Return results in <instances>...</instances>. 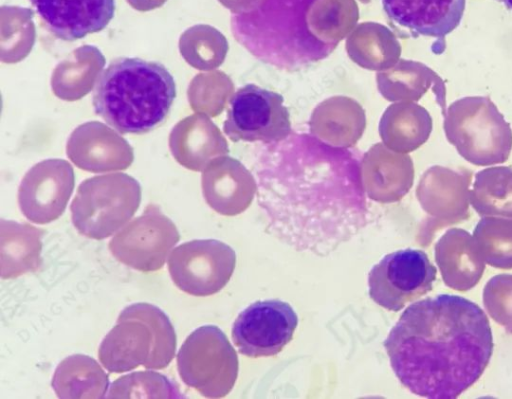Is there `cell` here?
<instances>
[{
    "mask_svg": "<svg viewBox=\"0 0 512 399\" xmlns=\"http://www.w3.org/2000/svg\"><path fill=\"white\" fill-rule=\"evenodd\" d=\"M51 385L59 398L102 399L106 397L109 377L94 358L74 354L58 364Z\"/></svg>",
    "mask_w": 512,
    "mask_h": 399,
    "instance_id": "17",
    "label": "cell"
},
{
    "mask_svg": "<svg viewBox=\"0 0 512 399\" xmlns=\"http://www.w3.org/2000/svg\"><path fill=\"white\" fill-rule=\"evenodd\" d=\"M73 187L74 172L68 162L38 163L26 173L19 186L20 210L33 223H50L64 212Z\"/></svg>",
    "mask_w": 512,
    "mask_h": 399,
    "instance_id": "13",
    "label": "cell"
},
{
    "mask_svg": "<svg viewBox=\"0 0 512 399\" xmlns=\"http://www.w3.org/2000/svg\"><path fill=\"white\" fill-rule=\"evenodd\" d=\"M260 0H219V2L230 9L232 13L248 11Z\"/></svg>",
    "mask_w": 512,
    "mask_h": 399,
    "instance_id": "20",
    "label": "cell"
},
{
    "mask_svg": "<svg viewBox=\"0 0 512 399\" xmlns=\"http://www.w3.org/2000/svg\"><path fill=\"white\" fill-rule=\"evenodd\" d=\"M502 1L509 9L512 10V0H500Z\"/></svg>",
    "mask_w": 512,
    "mask_h": 399,
    "instance_id": "22",
    "label": "cell"
},
{
    "mask_svg": "<svg viewBox=\"0 0 512 399\" xmlns=\"http://www.w3.org/2000/svg\"><path fill=\"white\" fill-rule=\"evenodd\" d=\"M140 200V186L133 178L125 174L94 177L79 186L71 219L80 234L102 240L128 223Z\"/></svg>",
    "mask_w": 512,
    "mask_h": 399,
    "instance_id": "6",
    "label": "cell"
},
{
    "mask_svg": "<svg viewBox=\"0 0 512 399\" xmlns=\"http://www.w3.org/2000/svg\"><path fill=\"white\" fill-rule=\"evenodd\" d=\"M237 355L225 334L214 325L194 330L177 354L181 380L208 398L223 397L237 376Z\"/></svg>",
    "mask_w": 512,
    "mask_h": 399,
    "instance_id": "7",
    "label": "cell"
},
{
    "mask_svg": "<svg viewBox=\"0 0 512 399\" xmlns=\"http://www.w3.org/2000/svg\"><path fill=\"white\" fill-rule=\"evenodd\" d=\"M361 1H363V2H368L369 0H361Z\"/></svg>",
    "mask_w": 512,
    "mask_h": 399,
    "instance_id": "23",
    "label": "cell"
},
{
    "mask_svg": "<svg viewBox=\"0 0 512 399\" xmlns=\"http://www.w3.org/2000/svg\"><path fill=\"white\" fill-rule=\"evenodd\" d=\"M176 97V83L161 63L140 58L114 59L93 91L96 114L122 134H143L160 125Z\"/></svg>",
    "mask_w": 512,
    "mask_h": 399,
    "instance_id": "4",
    "label": "cell"
},
{
    "mask_svg": "<svg viewBox=\"0 0 512 399\" xmlns=\"http://www.w3.org/2000/svg\"><path fill=\"white\" fill-rule=\"evenodd\" d=\"M316 0H260L248 11L232 13L235 40L259 61L295 71L328 57L338 41L317 36L310 21Z\"/></svg>",
    "mask_w": 512,
    "mask_h": 399,
    "instance_id": "3",
    "label": "cell"
},
{
    "mask_svg": "<svg viewBox=\"0 0 512 399\" xmlns=\"http://www.w3.org/2000/svg\"><path fill=\"white\" fill-rule=\"evenodd\" d=\"M176 334L168 316L148 303L122 310L115 326L98 349L101 364L111 373H123L140 365L163 369L174 358Z\"/></svg>",
    "mask_w": 512,
    "mask_h": 399,
    "instance_id": "5",
    "label": "cell"
},
{
    "mask_svg": "<svg viewBox=\"0 0 512 399\" xmlns=\"http://www.w3.org/2000/svg\"><path fill=\"white\" fill-rule=\"evenodd\" d=\"M297 325L298 316L289 303L259 300L239 313L232 326V340L245 356L269 357L292 340Z\"/></svg>",
    "mask_w": 512,
    "mask_h": 399,
    "instance_id": "12",
    "label": "cell"
},
{
    "mask_svg": "<svg viewBox=\"0 0 512 399\" xmlns=\"http://www.w3.org/2000/svg\"><path fill=\"white\" fill-rule=\"evenodd\" d=\"M107 398H182L179 387L154 371L124 375L109 387Z\"/></svg>",
    "mask_w": 512,
    "mask_h": 399,
    "instance_id": "19",
    "label": "cell"
},
{
    "mask_svg": "<svg viewBox=\"0 0 512 399\" xmlns=\"http://www.w3.org/2000/svg\"><path fill=\"white\" fill-rule=\"evenodd\" d=\"M228 161L209 168L203 175L202 187L206 202L214 210L224 215H233L239 211L241 196V186L238 177H235V168L239 162L233 159Z\"/></svg>",
    "mask_w": 512,
    "mask_h": 399,
    "instance_id": "18",
    "label": "cell"
},
{
    "mask_svg": "<svg viewBox=\"0 0 512 399\" xmlns=\"http://www.w3.org/2000/svg\"><path fill=\"white\" fill-rule=\"evenodd\" d=\"M223 131L233 142H278L292 133L290 113L281 94L246 84L229 102Z\"/></svg>",
    "mask_w": 512,
    "mask_h": 399,
    "instance_id": "8",
    "label": "cell"
},
{
    "mask_svg": "<svg viewBox=\"0 0 512 399\" xmlns=\"http://www.w3.org/2000/svg\"><path fill=\"white\" fill-rule=\"evenodd\" d=\"M236 264L235 251L214 240H192L177 246L168 259L173 283L192 296H209L230 280Z\"/></svg>",
    "mask_w": 512,
    "mask_h": 399,
    "instance_id": "10",
    "label": "cell"
},
{
    "mask_svg": "<svg viewBox=\"0 0 512 399\" xmlns=\"http://www.w3.org/2000/svg\"><path fill=\"white\" fill-rule=\"evenodd\" d=\"M44 230L28 223L0 221L1 278L12 279L36 271L41 264Z\"/></svg>",
    "mask_w": 512,
    "mask_h": 399,
    "instance_id": "16",
    "label": "cell"
},
{
    "mask_svg": "<svg viewBox=\"0 0 512 399\" xmlns=\"http://www.w3.org/2000/svg\"><path fill=\"white\" fill-rule=\"evenodd\" d=\"M252 171L268 230L297 251L327 256L368 221L361 155L305 132L262 144Z\"/></svg>",
    "mask_w": 512,
    "mask_h": 399,
    "instance_id": "1",
    "label": "cell"
},
{
    "mask_svg": "<svg viewBox=\"0 0 512 399\" xmlns=\"http://www.w3.org/2000/svg\"><path fill=\"white\" fill-rule=\"evenodd\" d=\"M383 345L394 374L410 392L454 399L485 371L493 336L487 315L475 302L439 294L408 306Z\"/></svg>",
    "mask_w": 512,
    "mask_h": 399,
    "instance_id": "2",
    "label": "cell"
},
{
    "mask_svg": "<svg viewBox=\"0 0 512 399\" xmlns=\"http://www.w3.org/2000/svg\"><path fill=\"white\" fill-rule=\"evenodd\" d=\"M167 0H127L138 11H149L162 6Z\"/></svg>",
    "mask_w": 512,
    "mask_h": 399,
    "instance_id": "21",
    "label": "cell"
},
{
    "mask_svg": "<svg viewBox=\"0 0 512 399\" xmlns=\"http://www.w3.org/2000/svg\"><path fill=\"white\" fill-rule=\"evenodd\" d=\"M29 1L47 30L65 41L103 30L115 13V0Z\"/></svg>",
    "mask_w": 512,
    "mask_h": 399,
    "instance_id": "14",
    "label": "cell"
},
{
    "mask_svg": "<svg viewBox=\"0 0 512 399\" xmlns=\"http://www.w3.org/2000/svg\"><path fill=\"white\" fill-rule=\"evenodd\" d=\"M437 269L419 249H402L385 255L368 274L370 298L393 312L430 292Z\"/></svg>",
    "mask_w": 512,
    "mask_h": 399,
    "instance_id": "9",
    "label": "cell"
},
{
    "mask_svg": "<svg viewBox=\"0 0 512 399\" xmlns=\"http://www.w3.org/2000/svg\"><path fill=\"white\" fill-rule=\"evenodd\" d=\"M179 239L175 224L157 205L150 204L110 240L108 248L124 265L142 272H153L164 266L170 250Z\"/></svg>",
    "mask_w": 512,
    "mask_h": 399,
    "instance_id": "11",
    "label": "cell"
},
{
    "mask_svg": "<svg viewBox=\"0 0 512 399\" xmlns=\"http://www.w3.org/2000/svg\"><path fill=\"white\" fill-rule=\"evenodd\" d=\"M466 0H382L387 16L414 34L443 38L460 24Z\"/></svg>",
    "mask_w": 512,
    "mask_h": 399,
    "instance_id": "15",
    "label": "cell"
}]
</instances>
